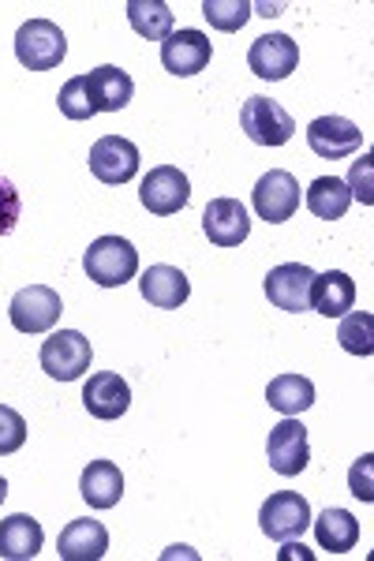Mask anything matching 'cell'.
Masks as SVG:
<instances>
[{
  "instance_id": "7402d4cb",
  "label": "cell",
  "mask_w": 374,
  "mask_h": 561,
  "mask_svg": "<svg viewBox=\"0 0 374 561\" xmlns=\"http://www.w3.org/2000/svg\"><path fill=\"white\" fill-rule=\"evenodd\" d=\"M355 304V285L344 270H326V274H315L311 285V307L326 319H341L349 314Z\"/></svg>"
},
{
  "instance_id": "d6a6232c",
  "label": "cell",
  "mask_w": 374,
  "mask_h": 561,
  "mask_svg": "<svg viewBox=\"0 0 374 561\" xmlns=\"http://www.w3.org/2000/svg\"><path fill=\"white\" fill-rule=\"evenodd\" d=\"M371 468H374V457H360L352 465V472H349V486H352V494L355 497H363V502H374V483H371Z\"/></svg>"
},
{
  "instance_id": "44dd1931",
  "label": "cell",
  "mask_w": 374,
  "mask_h": 561,
  "mask_svg": "<svg viewBox=\"0 0 374 561\" xmlns=\"http://www.w3.org/2000/svg\"><path fill=\"white\" fill-rule=\"evenodd\" d=\"M79 494L87 497L90 510H113L124 494V476L113 460H90L83 479H79Z\"/></svg>"
},
{
  "instance_id": "4316f807",
  "label": "cell",
  "mask_w": 374,
  "mask_h": 561,
  "mask_svg": "<svg viewBox=\"0 0 374 561\" xmlns=\"http://www.w3.org/2000/svg\"><path fill=\"white\" fill-rule=\"evenodd\" d=\"M337 341H341V348L352 352V356H374V314L371 311L341 314Z\"/></svg>"
},
{
  "instance_id": "836d02e7",
  "label": "cell",
  "mask_w": 374,
  "mask_h": 561,
  "mask_svg": "<svg viewBox=\"0 0 374 561\" xmlns=\"http://www.w3.org/2000/svg\"><path fill=\"white\" fill-rule=\"evenodd\" d=\"M4 497H8V483H4V476H0V505H4Z\"/></svg>"
},
{
  "instance_id": "83f0119b",
  "label": "cell",
  "mask_w": 374,
  "mask_h": 561,
  "mask_svg": "<svg viewBox=\"0 0 374 561\" xmlns=\"http://www.w3.org/2000/svg\"><path fill=\"white\" fill-rule=\"evenodd\" d=\"M251 12H254V4H248V0H203L206 23L222 34H236L251 20Z\"/></svg>"
},
{
  "instance_id": "8992f818",
  "label": "cell",
  "mask_w": 374,
  "mask_h": 561,
  "mask_svg": "<svg viewBox=\"0 0 374 561\" xmlns=\"http://www.w3.org/2000/svg\"><path fill=\"white\" fill-rule=\"evenodd\" d=\"M8 314L20 333H49L64 314L60 293H53L49 285H26L12 296Z\"/></svg>"
},
{
  "instance_id": "5bb4252c",
  "label": "cell",
  "mask_w": 374,
  "mask_h": 561,
  "mask_svg": "<svg viewBox=\"0 0 374 561\" xmlns=\"http://www.w3.org/2000/svg\"><path fill=\"white\" fill-rule=\"evenodd\" d=\"M203 232L217 248H240L251 237V217L240 198H214L203 210Z\"/></svg>"
},
{
  "instance_id": "1f68e13d",
  "label": "cell",
  "mask_w": 374,
  "mask_h": 561,
  "mask_svg": "<svg viewBox=\"0 0 374 561\" xmlns=\"http://www.w3.org/2000/svg\"><path fill=\"white\" fill-rule=\"evenodd\" d=\"M371 153H363L360 161H352V173H349V180H344V184H349V192L360 198L363 206H374V184H371Z\"/></svg>"
},
{
  "instance_id": "e0dca14e",
  "label": "cell",
  "mask_w": 374,
  "mask_h": 561,
  "mask_svg": "<svg viewBox=\"0 0 374 561\" xmlns=\"http://www.w3.org/2000/svg\"><path fill=\"white\" fill-rule=\"evenodd\" d=\"M139 288H143V300L150 307H161V311H177L191 296V280L184 277V270L166 266V262L146 270L139 277Z\"/></svg>"
},
{
  "instance_id": "ac0fdd59",
  "label": "cell",
  "mask_w": 374,
  "mask_h": 561,
  "mask_svg": "<svg viewBox=\"0 0 374 561\" xmlns=\"http://www.w3.org/2000/svg\"><path fill=\"white\" fill-rule=\"evenodd\" d=\"M109 550V531L102 520H71L57 539V554L64 561H98Z\"/></svg>"
},
{
  "instance_id": "ffe728a7",
  "label": "cell",
  "mask_w": 374,
  "mask_h": 561,
  "mask_svg": "<svg viewBox=\"0 0 374 561\" xmlns=\"http://www.w3.org/2000/svg\"><path fill=\"white\" fill-rule=\"evenodd\" d=\"M90 83V98H94L98 113H121V108L132 105V94H135V83L124 68L116 65H102L87 76Z\"/></svg>"
},
{
  "instance_id": "5b68a950",
  "label": "cell",
  "mask_w": 374,
  "mask_h": 561,
  "mask_svg": "<svg viewBox=\"0 0 374 561\" xmlns=\"http://www.w3.org/2000/svg\"><path fill=\"white\" fill-rule=\"evenodd\" d=\"M38 359L49 378H57V382H76V378H83V370H90L94 348H90V341L79 330H60V333H49Z\"/></svg>"
},
{
  "instance_id": "9a60e30c",
  "label": "cell",
  "mask_w": 374,
  "mask_h": 561,
  "mask_svg": "<svg viewBox=\"0 0 374 561\" xmlns=\"http://www.w3.org/2000/svg\"><path fill=\"white\" fill-rule=\"evenodd\" d=\"M360 142H363L360 124L344 121V116H318V121H311V128H307V147L326 161L352 158L360 150Z\"/></svg>"
},
{
  "instance_id": "4fadbf2b",
  "label": "cell",
  "mask_w": 374,
  "mask_h": 561,
  "mask_svg": "<svg viewBox=\"0 0 374 561\" xmlns=\"http://www.w3.org/2000/svg\"><path fill=\"white\" fill-rule=\"evenodd\" d=\"M299 65V45L288 38V34H262V38L251 42L248 49V68L254 71L259 79H288L292 71Z\"/></svg>"
},
{
  "instance_id": "2e32d148",
  "label": "cell",
  "mask_w": 374,
  "mask_h": 561,
  "mask_svg": "<svg viewBox=\"0 0 374 561\" xmlns=\"http://www.w3.org/2000/svg\"><path fill=\"white\" fill-rule=\"evenodd\" d=\"M83 404L94 420L113 423L132 409V389H127V382L121 375L102 370V375H90V382L83 386Z\"/></svg>"
},
{
  "instance_id": "8fae6325",
  "label": "cell",
  "mask_w": 374,
  "mask_h": 561,
  "mask_svg": "<svg viewBox=\"0 0 374 561\" xmlns=\"http://www.w3.org/2000/svg\"><path fill=\"white\" fill-rule=\"evenodd\" d=\"M267 460L277 476H299L311 460V446H307V427L299 420H285L277 427H270V438H267Z\"/></svg>"
},
{
  "instance_id": "3957f363",
  "label": "cell",
  "mask_w": 374,
  "mask_h": 561,
  "mask_svg": "<svg viewBox=\"0 0 374 561\" xmlns=\"http://www.w3.org/2000/svg\"><path fill=\"white\" fill-rule=\"evenodd\" d=\"M259 528H262V536L273 542H296L307 528H311V505H307V497L296 491L270 494L259 510Z\"/></svg>"
},
{
  "instance_id": "d6986e66",
  "label": "cell",
  "mask_w": 374,
  "mask_h": 561,
  "mask_svg": "<svg viewBox=\"0 0 374 561\" xmlns=\"http://www.w3.org/2000/svg\"><path fill=\"white\" fill-rule=\"evenodd\" d=\"M45 531L42 524L26 513H15V517L0 520V558L8 561H31L42 554Z\"/></svg>"
},
{
  "instance_id": "30bf717a",
  "label": "cell",
  "mask_w": 374,
  "mask_h": 561,
  "mask_svg": "<svg viewBox=\"0 0 374 561\" xmlns=\"http://www.w3.org/2000/svg\"><path fill=\"white\" fill-rule=\"evenodd\" d=\"M90 173L109 187L127 184L139 173V147L132 139H124V135H102L90 147Z\"/></svg>"
},
{
  "instance_id": "9c48e42d",
  "label": "cell",
  "mask_w": 374,
  "mask_h": 561,
  "mask_svg": "<svg viewBox=\"0 0 374 561\" xmlns=\"http://www.w3.org/2000/svg\"><path fill=\"white\" fill-rule=\"evenodd\" d=\"M311 285H315V270L304 262H285V266H273L267 274V300L277 311L299 314L311 307Z\"/></svg>"
},
{
  "instance_id": "6da1fadb",
  "label": "cell",
  "mask_w": 374,
  "mask_h": 561,
  "mask_svg": "<svg viewBox=\"0 0 374 561\" xmlns=\"http://www.w3.org/2000/svg\"><path fill=\"white\" fill-rule=\"evenodd\" d=\"M83 270H87V277L94 280V285L121 288L135 274H139V251H135L124 237H98L87 248Z\"/></svg>"
},
{
  "instance_id": "f1b7e54d",
  "label": "cell",
  "mask_w": 374,
  "mask_h": 561,
  "mask_svg": "<svg viewBox=\"0 0 374 561\" xmlns=\"http://www.w3.org/2000/svg\"><path fill=\"white\" fill-rule=\"evenodd\" d=\"M57 105H60V113L68 116V121H90V116H98V105H94V98H90L87 76L68 79V83L60 87V94H57Z\"/></svg>"
},
{
  "instance_id": "52a82bcc",
  "label": "cell",
  "mask_w": 374,
  "mask_h": 561,
  "mask_svg": "<svg viewBox=\"0 0 374 561\" xmlns=\"http://www.w3.org/2000/svg\"><path fill=\"white\" fill-rule=\"evenodd\" d=\"M251 203L262 221H270V225L292 221V214L299 210V180L285 173V169H270V173L259 176V184H254Z\"/></svg>"
},
{
  "instance_id": "d4e9b609",
  "label": "cell",
  "mask_w": 374,
  "mask_h": 561,
  "mask_svg": "<svg viewBox=\"0 0 374 561\" xmlns=\"http://www.w3.org/2000/svg\"><path fill=\"white\" fill-rule=\"evenodd\" d=\"M127 23L146 42H166L172 34V12L166 0H127Z\"/></svg>"
},
{
  "instance_id": "603a6c76",
  "label": "cell",
  "mask_w": 374,
  "mask_h": 561,
  "mask_svg": "<svg viewBox=\"0 0 374 561\" xmlns=\"http://www.w3.org/2000/svg\"><path fill=\"white\" fill-rule=\"evenodd\" d=\"M267 401L273 412L299 415L315 404V386H311V378H304V375H277L267 386Z\"/></svg>"
},
{
  "instance_id": "f546056e",
  "label": "cell",
  "mask_w": 374,
  "mask_h": 561,
  "mask_svg": "<svg viewBox=\"0 0 374 561\" xmlns=\"http://www.w3.org/2000/svg\"><path fill=\"white\" fill-rule=\"evenodd\" d=\"M23 442H26V420L15 409L0 404V457L20 454Z\"/></svg>"
},
{
  "instance_id": "cb8c5ba5",
  "label": "cell",
  "mask_w": 374,
  "mask_h": 561,
  "mask_svg": "<svg viewBox=\"0 0 374 561\" xmlns=\"http://www.w3.org/2000/svg\"><path fill=\"white\" fill-rule=\"evenodd\" d=\"M315 539L330 554H349L355 542H360V524H355L349 510H326L315 520Z\"/></svg>"
},
{
  "instance_id": "7a4b0ae2",
  "label": "cell",
  "mask_w": 374,
  "mask_h": 561,
  "mask_svg": "<svg viewBox=\"0 0 374 561\" xmlns=\"http://www.w3.org/2000/svg\"><path fill=\"white\" fill-rule=\"evenodd\" d=\"M15 57L26 71H53L68 57V38L53 20H31L15 31Z\"/></svg>"
},
{
  "instance_id": "7c38bea8",
  "label": "cell",
  "mask_w": 374,
  "mask_h": 561,
  "mask_svg": "<svg viewBox=\"0 0 374 561\" xmlns=\"http://www.w3.org/2000/svg\"><path fill=\"white\" fill-rule=\"evenodd\" d=\"M209 57H214V45H209V38L203 31H172L166 42H161V68L169 71V76H199Z\"/></svg>"
},
{
  "instance_id": "484cf974",
  "label": "cell",
  "mask_w": 374,
  "mask_h": 561,
  "mask_svg": "<svg viewBox=\"0 0 374 561\" xmlns=\"http://www.w3.org/2000/svg\"><path fill=\"white\" fill-rule=\"evenodd\" d=\"M352 206V192L344 180L337 176H318L311 187H307V210L315 217H322V221H337V217H344Z\"/></svg>"
},
{
  "instance_id": "277c9868",
  "label": "cell",
  "mask_w": 374,
  "mask_h": 561,
  "mask_svg": "<svg viewBox=\"0 0 374 561\" xmlns=\"http://www.w3.org/2000/svg\"><path fill=\"white\" fill-rule=\"evenodd\" d=\"M240 128L254 147H285L292 135H296V121L273 98H248L240 108Z\"/></svg>"
},
{
  "instance_id": "ba28073f",
  "label": "cell",
  "mask_w": 374,
  "mask_h": 561,
  "mask_svg": "<svg viewBox=\"0 0 374 561\" xmlns=\"http://www.w3.org/2000/svg\"><path fill=\"white\" fill-rule=\"evenodd\" d=\"M188 198H191V184H188V176L180 173L177 165L150 169V173L143 176V184H139V203L150 214H158V217L180 214L188 206Z\"/></svg>"
},
{
  "instance_id": "4dcf8cb0",
  "label": "cell",
  "mask_w": 374,
  "mask_h": 561,
  "mask_svg": "<svg viewBox=\"0 0 374 561\" xmlns=\"http://www.w3.org/2000/svg\"><path fill=\"white\" fill-rule=\"evenodd\" d=\"M20 192H15V184L8 176H0V237H8V232L15 229V221H20Z\"/></svg>"
}]
</instances>
